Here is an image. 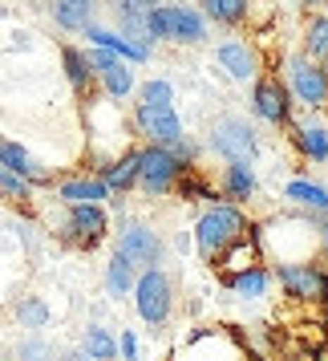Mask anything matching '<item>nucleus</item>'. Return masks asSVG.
Wrapping results in <instances>:
<instances>
[{
  "instance_id": "35",
  "label": "nucleus",
  "mask_w": 328,
  "mask_h": 361,
  "mask_svg": "<svg viewBox=\"0 0 328 361\" xmlns=\"http://www.w3.org/2000/svg\"><path fill=\"white\" fill-rule=\"evenodd\" d=\"M316 252L328 260V215H316Z\"/></svg>"
},
{
  "instance_id": "30",
  "label": "nucleus",
  "mask_w": 328,
  "mask_h": 361,
  "mask_svg": "<svg viewBox=\"0 0 328 361\" xmlns=\"http://www.w3.org/2000/svg\"><path fill=\"white\" fill-rule=\"evenodd\" d=\"M175 195H182V199H191V203H219V191H215V183L211 179H203V171L198 166H191L187 175L179 179V187H175Z\"/></svg>"
},
{
  "instance_id": "15",
  "label": "nucleus",
  "mask_w": 328,
  "mask_h": 361,
  "mask_svg": "<svg viewBox=\"0 0 328 361\" xmlns=\"http://www.w3.org/2000/svg\"><path fill=\"white\" fill-rule=\"evenodd\" d=\"M89 66H94V73H98V85L106 98H130L134 94V66L130 61H122V57H114V53H101V49H89Z\"/></svg>"
},
{
  "instance_id": "10",
  "label": "nucleus",
  "mask_w": 328,
  "mask_h": 361,
  "mask_svg": "<svg viewBox=\"0 0 328 361\" xmlns=\"http://www.w3.org/2000/svg\"><path fill=\"white\" fill-rule=\"evenodd\" d=\"M284 85H288L292 102L304 106V110H324L328 106L324 69L316 66V61H308L304 53H292V57H288V66H284Z\"/></svg>"
},
{
  "instance_id": "22",
  "label": "nucleus",
  "mask_w": 328,
  "mask_h": 361,
  "mask_svg": "<svg viewBox=\"0 0 328 361\" xmlns=\"http://www.w3.org/2000/svg\"><path fill=\"white\" fill-rule=\"evenodd\" d=\"M85 37H89V45H94V49H101V53H114V57H122V61H130V66H142V61L150 57V49H146V45H134L130 37L114 33V29H101V25H89V29H85Z\"/></svg>"
},
{
  "instance_id": "31",
  "label": "nucleus",
  "mask_w": 328,
  "mask_h": 361,
  "mask_svg": "<svg viewBox=\"0 0 328 361\" xmlns=\"http://www.w3.org/2000/svg\"><path fill=\"white\" fill-rule=\"evenodd\" d=\"M13 317H17V325L20 329H29V333H41V329L49 325V305L41 300V296H20L17 300V309H13Z\"/></svg>"
},
{
  "instance_id": "29",
  "label": "nucleus",
  "mask_w": 328,
  "mask_h": 361,
  "mask_svg": "<svg viewBox=\"0 0 328 361\" xmlns=\"http://www.w3.org/2000/svg\"><path fill=\"white\" fill-rule=\"evenodd\" d=\"M82 353L89 361H118V337L106 325H85L82 333Z\"/></svg>"
},
{
  "instance_id": "43",
  "label": "nucleus",
  "mask_w": 328,
  "mask_h": 361,
  "mask_svg": "<svg viewBox=\"0 0 328 361\" xmlns=\"http://www.w3.org/2000/svg\"><path fill=\"white\" fill-rule=\"evenodd\" d=\"M292 4H296V0H292Z\"/></svg>"
},
{
  "instance_id": "38",
  "label": "nucleus",
  "mask_w": 328,
  "mask_h": 361,
  "mask_svg": "<svg viewBox=\"0 0 328 361\" xmlns=\"http://www.w3.org/2000/svg\"><path fill=\"white\" fill-rule=\"evenodd\" d=\"M61 361H89V357H85L82 349H73V353H65V357H61Z\"/></svg>"
},
{
  "instance_id": "12",
  "label": "nucleus",
  "mask_w": 328,
  "mask_h": 361,
  "mask_svg": "<svg viewBox=\"0 0 328 361\" xmlns=\"http://www.w3.org/2000/svg\"><path fill=\"white\" fill-rule=\"evenodd\" d=\"M256 264H263V247H260V219H251L247 224V231L239 235V240H231L219 256L211 260V272L219 280L235 276V272H247V268H256Z\"/></svg>"
},
{
  "instance_id": "23",
  "label": "nucleus",
  "mask_w": 328,
  "mask_h": 361,
  "mask_svg": "<svg viewBox=\"0 0 328 361\" xmlns=\"http://www.w3.org/2000/svg\"><path fill=\"white\" fill-rule=\"evenodd\" d=\"M49 17L65 33H85L98 17V0H49Z\"/></svg>"
},
{
  "instance_id": "9",
  "label": "nucleus",
  "mask_w": 328,
  "mask_h": 361,
  "mask_svg": "<svg viewBox=\"0 0 328 361\" xmlns=\"http://www.w3.org/2000/svg\"><path fill=\"white\" fill-rule=\"evenodd\" d=\"M163 252H166L163 231L154 228L150 219H126V224L118 228V256H126L138 272L158 268V264H163Z\"/></svg>"
},
{
  "instance_id": "5",
  "label": "nucleus",
  "mask_w": 328,
  "mask_h": 361,
  "mask_svg": "<svg viewBox=\"0 0 328 361\" xmlns=\"http://www.w3.org/2000/svg\"><path fill=\"white\" fill-rule=\"evenodd\" d=\"M134 312L146 329H166L170 312H175V280L166 276V268H146L134 280Z\"/></svg>"
},
{
  "instance_id": "40",
  "label": "nucleus",
  "mask_w": 328,
  "mask_h": 361,
  "mask_svg": "<svg viewBox=\"0 0 328 361\" xmlns=\"http://www.w3.org/2000/svg\"><path fill=\"white\" fill-rule=\"evenodd\" d=\"M320 329H324V341H328V309H324V321H320Z\"/></svg>"
},
{
  "instance_id": "7",
  "label": "nucleus",
  "mask_w": 328,
  "mask_h": 361,
  "mask_svg": "<svg viewBox=\"0 0 328 361\" xmlns=\"http://www.w3.org/2000/svg\"><path fill=\"white\" fill-rule=\"evenodd\" d=\"M57 240L77 252H94L110 240V215L101 203H82V207H65V219L57 228Z\"/></svg>"
},
{
  "instance_id": "2",
  "label": "nucleus",
  "mask_w": 328,
  "mask_h": 361,
  "mask_svg": "<svg viewBox=\"0 0 328 361\" xmlns=\"http://www.w3.org/2000/svg\"><path fill=\"white\" fill-rule=\"evenodd\" d=\"M251 345L231 325H198L175 341L170 361H244Z\"/></svg>"
},
{
  "instance_id": "39",
  "label": "nucleus",
  "mask_w": 328,
  "mask_h": 361,
  "mask_svg": "<svg viewBox=\"0 0 328 361\" xmlns=\"http://www.w3.org/2000/svg\"><path fill=\"white\" fill-rule=\"evenodd\" d=\"M134 4H142V8H154V4H163V0H134Z\"/></svg>"
},
{
  "instance_id": "20",
  "label": "nucleus",
  "mask_w": 328,
  "mask_h": 361,
  "mask_svg": "<svg viewBox=\"0 0 328 361\" xmlns=\"http://www.w3.org/2000/svg\"><path fill=\"white\" fill-rule=\"evenodd\" d=\"M61 66H65V78H69V85H73V94L89 106L94 90H98V73L89 66V53L77 49V45H61Z\"/></svg>"
},
{
  "instance_id": "26",
  "label": "nucleus",
  "mask_w": 328,
  "mask_h": 361,
  "mask_svg": "<svg viewBox=\"0 0 328 361\" xmlns=\"http://www.w3.org/2000/svg\"><path fill=\"white\" fill-rule=\"evenodd\" d=\"M198 13L207 25L219 29H244L251 17V0H198Z\"/></svg>"
},
{
  "instance_id": "14",
  "label": "nucleus",
  "mask_w": 328,
  "mask_h": 361,
  "mask_svg": "<svg viewBox=\"0 0 328 361\" xmlns=\"http://www.w3.org/2000/svg\"><path fill=\"white\" fill-rule=\"evenodd\" d=\"M215 57H219V66L227 69L231 82H244V85L256 82L260 69H263L260 49H256L247 37H227V41H219V45H215Z\"/></svg>"
},
{
  "instance_id": "33",
  "label": "nucleus",
  "mask_w": 328,
  "mask_h": 361,
  "mask_svg": "<svg viewBox=\"0 0 328 361\" xmlns=\"http://www.w3.org/2000/svg\"><path fill=\"white\" fill-rule=\"evenodd\" d=\"M138 102H146V106H175V85L166 82V78H150L138 90Z\"/></svg>"
},
{
  "instance_id": "32",
  "label": "nucleus",
  "mask_w": 328,
  "mask_h": 361,
  "mask_svg": "<svg viewBox=\"0 0 328 361\" xmlns=\"http://www.w3.org/2000/svg\"><path fill=\"white\" fill-rule=\"evenodd\" d=\"M0 199L4 203H13V207H33V183L20 179V175H13L8 166H0Z\"/></svg>"
},
{
  "instance_id": "27",
  "label": "nucleus",
  "mask_w": 328,
  "mask_h": 361,
  "mask_svg": "<svg viewBox=\"0 0 328 361\" xmlns=\"http://www.w3.org/2000/svg\"><path fill=\"white\" fill-rule=\"evenodd\" d=\"M134 280H138V268H134L126 256H110V264H106V272H101V288H106V296L110 300H126V296L134 293Z\"/></svg>"
},
{
  "instance_id": "21",
  "label": "nucleus",
  "mask_w": 328,
  "mask_h": 361,
  "mask_svg": "<svg viewBox=\"0 0 328 361\" xmlns=\"http://www.w3.org/2000/svg\"><path fill=\"white\" fill-rule=\"evenodd\" d=\"M0 166H8L13 175H20V179H29L33 187H45V183H53V175L45 171V166L37 163L29 150L20 147V142H13V138H4L0 134Z\"/></svg>"
},
{
  "instance_id": "6",
  "label": "nucleus",
  "mask_w": 328,
  "mask_h": 361,
  "mask_svg": "<svg viewBox=\"0 0 328 361\" xmlns=\"http://www.w3.org/2000/svg\"><path fill=\"white\" fill-rule=\"evenodd\" d=\"M191 166H182L170 147H138V191L150 199H166L175 195L179 179Z\"/></svg>"
},
{
  "instance_id": "24",
  "label": "nucleus",
  "mask_w": 328,
  "mask_h": 361,
  "mask_svg": "<svg viewBox=\"0 0 328 361\" xmlns=\"http://www.w3.org/2000/svg\"><path fill=\"white\" fill-rule=\"evenodd\" d=\"M57 199L65 207H82V203H106L110 191H106V183L98 175H69V179L57 183Z\"/></svg>"
},
{
  "instance_id": "36",
  "label": "nucleus",
  "mask_w": 328,
  "mask_h": 361,
  "mask_svg": "<svg viewBox=\"0 0 328 361\" xmlns=\"http://www.w3.org/2000/svg\"><path fill=\"white\" fill-rule=\"evenodd\" d=\"M316 305L328 309V268H320V288H316Z\"/></svg>"
},
{
  "instance_id": "25",
  "label": "nucleus",
  "mask_w": 328,
  "mask_h": 361,
  "mask_svg": "<svg viewBox=\"0 0 328 361\" xmlns=\"http://www.w3.org/2000/svg\"><path fill=\"white\" fill-rule=\"evenodd\" d=\"M223 288H227L235 300H244V305L263 300V296H267V288H272V268L256 264V268H247V272H235V276L223 280Z\"/></svg>"
},
{
  "instance_id": "8",
  "label": "nucleus",
  "mask_w": 328,
  "mask_h": 361,
  "mask_svg": "<svg viewBox=\"0 0 328 361\" xmlns=\"http://www.w3.org/2000/svg\"><path fill=\"white\" fill-rule=\"evenodd\" d=\"M251 114L260 118L263 126H272V130H288L296 122V102L288 94V85L279 78L276 69L272 73H260L256 82H251Z\"/></svg>"
},
{
  "instance_id": "17",
  "label": "nucleus",
  "mask_w": 328,
  "mask_h": 361,
  "mask_svg": "<svg viewBox=\"0 0 328 361\" xmlns=\"http://www.w3.org/2000/svg\"><path fill=\"white\" fill-rule=\"evenodd\" d=\"M288 142H292V150L304 159V163L320 166L328 163V126L324 122H292L288 126Z\"/></svg>"
},
{
  "instance_id": "3",
  "label": "nucleus",
  "mask_w": 328,
  "mask_h": 361,
  "mask_svg": "<svg viewBox=\"0 0 328 361\" xmlns=\"http://www.w3.org/2000/svg\"><path fill=\"white\" fill-rule=\"evenodd\" d=\"M146 37L166 45H207V20L195 4H154L146 8Z\"/></svg>"
},
{
  "instance_id": "13",
  "label": "nucleus",
  "mask_w": 328,
  "mask_h": 361,
  "mask_svg": "<svg viewBox=\"0 0 328 361\" xmlns=\"http://www.w3.org/2000/svg\"><path fill=\"white\" fill-rule=\"evenodd\" d=\"M320 268L316 260H300V264H276L272 280L279 284V293L288 296L292 305H316V288H320Z\"/></svg>"
},
{
  "instance_id": "28",
  "label": "nucleus",
  "mask_w": 328,
  "mask_h": 361,
  "mask_svg": "<svg viewBox=\"0 0 328 361\" xmlns=\"http://www.w3.org/2000/svg\"><path fill=\"white\" fill-rule=\"evenodd\" d=\"M300 53L308 61H328V13H308L304 29H300Z\"/></svg>"
},
{
  "instance_id": "19",
  "label": "nucleus",
  "mask_w": 328,
  "mask_h": 361,
  "mask_svg": "<svg viewBox=\"0 0 328 361\" xmlns=\"http://www.w3.org/2000/svg\"><path fill=\"white\" fill-rule=\"evenodd\" d=\"M279 195H284V203H292L296 212H304V215H328V183L296 175V179L284 183Z\"/></svg>"
},
{
  "instance_id": "16",
  "label": "nucleus",
  "mask_w": 328,
  "mask_h": 361,
  "mask_svg": "<svg viewBox=\"0 0 328 361\" xmlns=\"http://www.w3.org/2000/svg\"><path fill=\"white\" fill-rule=\"evenodd\" d=\"M215 191H219V203H235V207H247L251 199L260 195L256 166H247V163H223V171H219V183H215Z\"/></svg>"
},
{
  "instance_id": "4",
  "label": "nucleus",
  "mask_w": 328,
  "mask_h": 361,
  "mask_svg": "<svg viewBox=\"0 0 328 361\" xmlns=\"http://www.w3.org/2000/svg\"><path fill=\"white\" fill-rule=\"evenodd\" d=\"M207 150L223 163H247L256 166L260 159V130L239 114H223L211 122V134H207Z\"/></svg>"
},
{
  "instance_id": "42",
  "label": "nucleus",
  "mask_w": 328,
  "mask_h": 361,
  "mask_svg": "<svg viewBox=\"0 0 328 361\" xmlns=\"http://www.w3.org/2000/svg\"><path fill=\"white\" fill-rule=\"evenodd\" d=\"M320 69H324V78H328V61H320Z\"/></svg>"
},
{
  "instance_id": "34",
  "label": "nucleus",
  "mask_w": 328,
  "mask_h": 361,
  "mask_svg": "<svg viewBox=\"0 0 328 361\" xmlns=\"http://www.w3.org/2000/svg\"><path fill=\"white\" fill-rule=\"evenodd\" d=\"M118 361H142V341L134 329H122L118 333Z\"/></svg>"
},
{
  "instance_id": "11",
  "label": "nucleus",
  "mask_w": 328,
  "mask_h": 361,
  "mask_svg": "<svg viewBox=\"0 0 328 361\" xmlns=\"http://www.w3.org/2000/svg\"><path fill=\"white\" fill-rule=\"evenodd\" d=\"M130 122H134V134L146 147H175L179 138H187L182 118L175 114V106H146V102H138Z\"/></svg>"
},
{
  "instance_id": "1",
  "label": "nucleus",
  "mask_w": 328,
  "mask_h": 361,
  "mask_svg": "<svg viewBox=\"0 0 328 361\" xmlns=\"http://www.w3.org/2000/svg\"><path fill=\"white\" fill-rule=\"evenodd\" d=\"M251 224V215L244 207H235V203H211V207H203L195 219V228H191V244H195L198 260L211 268V260L231 244V240H239Z\"/></svg>"
},
{
  "instance_id": "41",
  "label": "nucleus",
  "mask_w": 328,
  "mask_h": 361,
  "mask_svg": "<svg viewBox=\"0 0 328 361\" xmlns=\"http://www.w3.org/2000/svg\"><path fill=\"white\" fill-rule=\"evenodd\" d=\"M17 361H53V357H17Z\"/></svg>"
},
{
  "instance_id": "37",
  "label": "nucleus",
  "mask_w": 328,
  "mask_h": 361,
  "mask_svg": "<svg viewBox=\"0 0 328 361\" xmlns=\"http://www.w3.org/2000/svg\"><path fill=\"white\" fill-rule=\"evenodd\" d=\"M296 4H300V8H308V13H320L328 0H296Z\"/></svg>"
},
{
  "instance_id": "18",
  "label": "nucleus",
  "mask_w": 328,
  "mask_h": 361,
  "mask_svg": "<svg viewBox=\"0 0 328 361\" xmlns=\"http://www.w3.org/2000/svg\"><path fill=\"white\" fill-rule=\"evenodd\" d=\"M98 179L106 183L110 199H122V195H130V191H138V147L122 150L118 159L98 166Z\"/></svg>"
}]
</instances>
